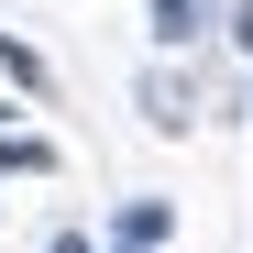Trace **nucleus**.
Wrapping results in <instances>:
<instances>
[{"instance_id": "7ed1b4c3", "label": "nucleus", "mask_w": 253, "mask_h": 253, "mask_svg": "<svg viewBox=\"0 0 253 253\" xmlns=\"http://www.w3.org/2000/svg\"><path fill=\"white\" fill-rule=\"evenodd\" d=\"M143 11H154V44H187L198 33V0H143Z\"/></svg>"}, {"instance_id": "f03ea898", "label": "nucleus", "mask_w": 253, "mask_h": 253, "mask_svg": "<svg viewBox=\"0 0 253 253\" xmlns=\"http://www.w3.org/2000/svg\"><path fill=\"white\" fill-rule=\"evenodd\" d=\"M187 110H198V99H187V77H143V121H165V132H187Z\"/></svg>"}, {"instance_id": "39448f33", "label": "nucleus", "mask_w": 253, "mask_h": 253, "mask_svg": "<svg viewBox=\"0 0 253 253\" xmlns=\"http://www.w3.org/2000/svg\"><path fill=\"white\" fill-rule=\"evenodd\" d=\"M55 253H88V242H77V231H55Z\"/></svg>"}, {"instance_id": "20e7f679", "label": "nucleus", "mask_w": 253, "mask_h": 253, "mask_svg": "<svg viewBox=\"0 0 253 253\" xmlns=\"http://www.w3.org/2000/svg\"><path fill=\"white\" fill-rule=\"evenodd\" d=\"M231 44H242V55H253V0H231Z\"/></svg>"}, {"instance_id": "f257e3e1", "label": "nucleus", "mask_w": 253, "mask_h": 253, "mask_svg": "<svg viewBox=\"0 0 253 253\" xmlns=\"http://www.w3.org/2000/svg\"><path fill=\"white\" fill-rule=\"evenodd\" d=\"M121 253H165V231H176V209H165V198H121Z\"/></svg>"}]
</instances>
